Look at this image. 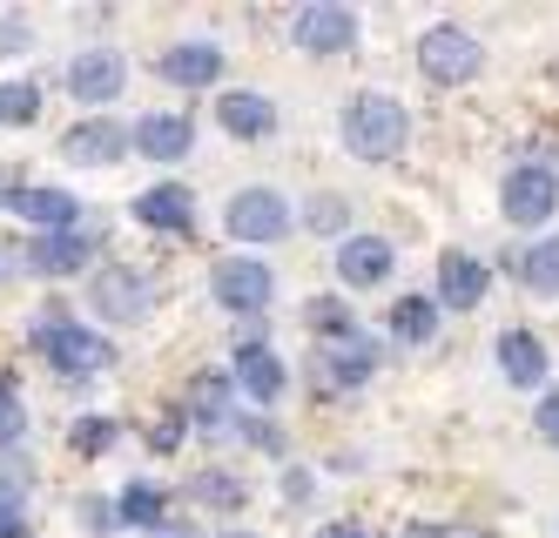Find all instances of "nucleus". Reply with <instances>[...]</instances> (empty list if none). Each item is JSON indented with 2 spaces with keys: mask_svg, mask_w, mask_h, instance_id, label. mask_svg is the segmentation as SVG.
Wrapping results in <instances>:
<instances>
[{
  "mask_svg": "<svg viewBox=\"0 0 559 538\" xmlns=\"http://www.w3.org/2000/svg\"><path fill=\"white\" fill-rule=\"evenodd\" d=\"M304 316H310V330H317V337H337V330H357V316H350V303H344V297H310V303H304Z\"/></svg>",
  "mask_w": 559,
  "mask_h": 538,
  "instance_id": "obj_29",
  "label": "nucleus"
},
{
  "mask_svg": "<svg viewBox=\"0 0 559 538\" xmlns=\"http://www.w3.org/2000/svg\"><path fill=\"white\" fill-rule=\"evenodd\" d=\"M135 223L163 229V236H182V229H195V195L182 182H155V189L135 195Z\"/></svg>",
  "mask_w": 559,
  "mask_h": 538,
  "instance_id": "obj_18",
  "label": "nucleus"
},
{
  "mask_svg": "<svg viewBox=\"0 0 559 538\" xmlns=\"http://www.w3.org/2000/svg\"><path fill=\"white\" fill-rule=\"evenodd\" d=\"M317 538H365V531H357V525H324Z\"/></svg>",
  "mask_w": 559,
  "mask_h": 538,
  "instance_id": "obj_38",
  "label": "nucleus"
},
{
  "mask_svg": "<svg viewBox=\"0 0 559 538\" xmlns=\"http://www.w3.org/2000/svg\"><path fill=\"white\" fill-rule=\"evenodd\" d=\"M27 478L14 465H0V538H27Z\"/></svg>",
  "mask_w": 559,
  "mask_h": 538,
  "instance_id": "obj_26",
  "label": "nucleus"
},
{
  "mask_svg": "<svg viewBox=\"0 0 559 538\" xmlns=\"http://www.w3.org/2000/svg\"><path fill=\"white\" fill-rule=\"evenodd\" d=\"M391 276V242L384 236H344L337 242V283L344 289H378Z\"/></svg>",
  "mask_w": 559,
  "mask_h": 538,
  "instance_id": "obj_16",
  "label": "nucleus"
},
{
  "mask_svg": "<svg viewBox=\"0 0 559 538\" xmlns=\"http://www.w3.org/2000/svg\"><path fill=\"white\" fill-rule=\"evenodd\" d=\"M34 350H41L61 378H95V370L115 363V344L102 337V330L88 323H68V316H48L41 330H34Z\"/></svg>",
  "mask_w": 559,
  "mask_h": 538,
  "instance_id": "obj_2",
  "label": "nucleus"
},
{
  "mask_svg": "<svg viewBox=\"0 0 559 538\" xmlns=\"http://www.w3.org/2000/svg\"><path fill=\"white\" fill-rule=\"evenodd\" d=\"M176 438H182V418H163V425L148 431V444H155V451H176Z\"/></svg>",
  "mask_w": 559,
  "mask_h": 538,
  "instance_id": "obj_36",
  "label": "nucleus"
},
{
  "mask_svg": "<svg viewBox=\"0 0 559 538\" xmlns=\"http://www.w3.org/2000/svg\"><path fill=\"white\" fill-rule=\"evenodd\" d=\"M344 142H350V155H365V162L405 155V142H412L405 101H391V95H378V88L350 95V108H344Z\"/></svg>",
  "mask_w": 559,
  "mask_h": 538,
  "instance_id": "obj_1",
  "label": "nucleus"
},
{
  "mask_svg": "<svg viewBox=\"0 0 559 538\" xmlns=\"http://www.w3.org/2000/svg\"><path fill=\"white\" fill-rule=\"evenodd\" d=\"M21 431H27V404H21L14 378H0V451H14V444H21Z\"/></svg>",
  "mask_w": 559,
  "mask_h": 538,
  "instance_id": "obj_31",
  "label": "nucleus"
},
{
  "mask_svg": "<svg viewBox=\"0 0 559 538\" xmlns=\"http://www.w3.org/2000/svg\"><path fill=\"white\" fill-rule=\"evenodd\" d=\"M155 68H163V81H176V88H210V81H223V48L216 40H182V48H169Z\"/></svg>",
  "mask_w": 559,
  "mask_h": 538,
  "instance_id": "obj_19",
  "label": "nucleus"
},
{
  "mask_svg": "<svg viewBox=\"0 0 559 538\" xmlns=\"http://www.w3.org/2000/svg\"><path fill=\"white\" fill-rule=\"evenodd\" d=\"M499 370L512 391H539L546 384V344L533 337V330H506L499 337Z\"/></svg>",
  "mask_w": 559,
  "mask_h": 538,
  "instance_id": "obj_20",
  "label": "nucleus"
},
{
  "mask_svg": "<svg viewBox=\"0 0 559 538\" xmlns=\"http://www.w3.org/2000/svg\"><path fill=\"white\" fill-rule=\"evenodd\" d=\"M0 48H21V27H8V21H0Z\"/></svg>",
  "mask_w": 559,
  "mask_h": 538,
  "instance_id": "obj_39",
  "label": "nucleus"
},
{
  "mask_svg": "<svg viewBox=\"0 0 559 538\" xmlns=\"http://www.w3.org/2000/svg\"><path fill=\"white\" fill-rule=\"evenodd\" d=\"M82 518H88L95 531H108V525H115V518H122V512H115L108 499H82Z\"/></svg>",
  "mask_w": 559,
  "mask_h": 538,
  "instance_id": "obj_34",
  "label": "nucleus"
},
{
  "mask_svg": "<svg viewBox=\"0 0 559 538\" xmlns=\"http://www.w3.org/2000/svg\"><path fill=\"white\" fill-rule=\"evenodd\" d=\"M304 223H310L317 236H344V229H350V202H344V195H310Z\"/></svg>",
  "mask_w": 559,
  "mask_h": 538,
  "instance_id": "obj_30",
  "label": "nucleus"
},
{
  "mask_svg": "<svg viewBox=\"0 0 559 538\" xmlns=\"http://www.w3.org/2000/svg\"><path fill=\"white\" fill-rule=\"evenodd\" d=\"M499 202H506L512 229H539L559 210V162H519L506 176V189H499Z\"/></svg>",
  "mask_w": 559,
  "mask_h": 538,
  "instance_id": "obj_4",
  "label": "nucleus"
},
{
  "mask_svg": "<svg viewBox=\"0 0 559 538\" xmlns=\"http://www.w3.org/2000/svg\"><path fill=\"white\" fill-rule=\"evenodd\" d=\"M129 129L122 121H108V115H88V121H74V129L61 135V155L68 162H82V169H108V162H122L129 155Z\"/></svg>",
  "mask_w": 559,
  "mask_h": 538,
  "instance_id": "obj_11",
  "label": "nucleus"
},
{
  "mask_svg": "<svg viewBox=\"0 0 559 538\" xmlns=\"http://www.w3.org/2000/svg\"><path fill=\"white\" fill-rule=\"evenodd\" d=\"M189 142H195L189 115H142V121H135V148H142L148 162H182Z\"/></svg>",
  "mask_w": 559,
  "mask_h": 538,
  "instance_id": "obj_22",
  "label": "nucleus"
},
{
  "mask_svg": "<svg viewBox=\"0 0 559 538\" xmlns=\"http://www.w3.org/2000/svg\"><path fill=\"white\" fill-rule=\"evenodd\" d=\"M284 499H290V505L310 499V471H290V478H284Z\"/></svg>",
  "mask_w": 559,
  "mask_h": 538,
  "instance_id": "obj_37",
  "label": "nucleus"
},
{
  "mask_svg": "<svg viewBox=\"0 0 559 538\" xmlns=\"http://www.w3.org/2000/svg\"><path fill=\"white\" fill-rule=\"evenodd\" d=\"M223 229L236 242H284L290 236V202L276 195V189H243V195H229Z\"/></svg>",
  "mask_w": 559,
  "mask_h": 538,
  "instance_id": "obj_7",
  "label": "nucleus"
},
{
  "mask_svg": "<svg viewBox=\"0 0 559 538\" xmlns=\"http://www.w3.org/2000/svg\"><path fill=\"white\" fill-rule=\"evenodd\" d=\"M519 283H526L533 297H559V242H533V250L519 256Z\"/></svg>",
  "mask_w": 559,
  "mask_h": 538,
  "instance_id": "obj_25",
  "label": "nucleus"
},
{
  "mask_svg": "<svg viewBox=\"0 0 559 538\" xmlns=\"http://www.w3.org/2000/svg\"><path fill=\"white\" fill-rule=\"evenodd\" d=\"M236 438H250L257 451H270V458H276V451H284V431H276L270 418H236Z\"/></svg>",
  "mask_w": 559,
  "mask_h": 538,
  "instance_id": "obj_33",
  "label": "nucleus"
},
{
  "mask_svg": "<svg viewBox=\"0 0 559 538\" xmlns=\"http://www.w3.org/2000/svg\"><path fill=\"white\" fill-rule=\"evenodd\" d=\"M378 370V344L365 330H337V337H317V378L331 391H357Z\"/></svg>",
  "mask_w": 559,
  "mask_h": 538,
  "instance_id": "obj_8",
  "label": "nucleus"
},
{
  "mask_svg": "<svg viewBox=\"0 0 559 538\" xmlns=\"http://www.w3.org/2000/svg\"><path fill=\"white\" fill-rule=\"evenodd\" d=\"M223 538H250V531H223Z\"/></svg>",
  "mask_w": 559,
  "mask_h": 538,
  "instance_id": "obj_41",
  "label": "nucleus"
},
{
  "mask_svg": "<svg viewBox=\"0 0 559 538\" xmlns=\"http://www.w3.org/2000/svg\"><path fill=\"white\" fill-rule=\"evenodd\" d=\"M122 81H129V61L122 55H115V48H88L82 61L68 68V95L88 101V108H102V101L122 95Z\"/></svg>",
  "mask_w": 559,
  "mask_h": 538,
  "instance_id": "obj_15",
  "label": "nucleus"
},
{
  "mask_svg": "<svg viewBox=\"0 0 559 538\" xmlns=\"http://www.w3.org/2000/svg\"><path fill=\"white\" fill-rule=\"evenodd\" d=\"M486 283H492V270L478 263L472 250H445V263H438V303L478 310V303H486Z\"/></svg>",
  "mask_w": 559,
  "mask_h": 538,
  "instance_id": "obj_17",
  "label": "nucleus"
},
{
  "mask_svg": "<svg viewBox=\"0 0 559 538\" xmlns=\"http://www.w3.org/2000/svg\"><path fill=\"white\" fill-rule=\"evenodd\" d=\"M391 337L412 344V350L431 344V337H438V303H431V297H397V303H391Z\"/></svg>",
  "mask_w": 559,
  "mask_h": 538,
  "instance_id": "obj_23",
  "label": "nucleus"
},
{
  "mask_svg": "<svg viewBox=\"0 0 559 538\" xmlns=\"http://www.w3.org/2000/svg\"><path fill=\"white\" fill-rule=\"evenodd\" d=\"M8 210H14L21 223H34L41 236L82 229V202H74L68 189H41V182H27V189H14V195H8Z\"/></svg>",
  "mask_w": 559,
  "mask_h": 538,
  "instance_id": "obj_13",
  "label": "nucleus"
},
{
  "mask_svg": "<svg viewBox=\"0 0 559 538\" xmlns=\"http://www.w3.org/2000/svg\"><path fill=\"white\" fill-rule=\"evenodd\" d=\"M189 425L203 438H236V370H195L189 384Z\"/></svg>",
  "mask_w": 559,
  "mask_h": 538,
  "instance_id": "obj_9",
  "label": "nucleus"
},
{
  "mask_svg": "<svg viewBox=\"0 0 559 538\" xmlns=\"http://www.w3.org/2000/svg\"><path fill=\"white\" fill-rule=\"evenodd\" d=\"M95 250H102V236H95V229H61V236H34V242H27V270H34V276H82Z\"/></svg>",
  "mask_w": 559,
  "mask_h": 538,
  "instance_id": "obj_12",
  "label": "nucleus"
},
{
  "mask_svg": "<svg viewBox=\"0 0 559 538\" xmlns=\"http://www.w3.org/2000/svg\"><path fill=\"white\" fill-rule=\"evenodd\" d=\"M284 357H276L270 344H263V330H250L243 344H236V384H243V397H257V404H276L284 397Z\"/></svg>",
  "mask_w": 559,
  "mask_h": 538,
  "instance_id": "obj_14",
  "label": "nucleus"
},
{
  "mask_svg": "<svg viewBox=\"0 0 559 538\" xmlns=\"http://www.w3.org/2000/svg\"><path fill=\"white\" fill-rule=\"evenodd\" d=\"M115 512H122V525H142V531L155 538V531H163V512H169V505H163V491H155V485H129Z\"/></svg>",
  "mask_w": 559,
  "mask_h": 538,
  "instance_id": "obj_27",
  "label": "nucleus"
},
{
  "mask_svg": "<svg viewBox=\"0 0 559 538\" xmlns=\"http://www.w3.org/2000/svg\"><path fill=\"white\" fill-rule=\"evenodd\" d=\"M115 438H122V425H115V418H82V425L68 431V444L82 451V458H102V451H108Z\"/></svg>",
  "mask_w": 559,
  "mask_h": 538,
  "instance_id": "obj_32",
  "label": "nucleus"
},
{
  "mask_svg": "<svg viewBox=\"0 0 559 538\" xmlns=\"http://www.w3.org/2000/svg\"><path fill=\"white\" fill-rule=\"evenodd\" d=\"M88 303H95L102 323H135V316L155 310V289H148V276H135V270H95Z\"/></svg>",
  "mask_w": 559,
  "mask_h": 538,
  "instance_id": "obj_10",
  "label": "nucleus"
},
{
  "mask_svg": "<svg viewBox=\"0 0 559 538\" xmlns=\"http://www.w3.org/2000/svg\"><path fill=\"white\" fill-rule=\"evenodd\" d=\"M210 289H216L223 310H236V316H263L270 297H276V276H270V263H257V256H223V263L210 270Z\"/></svg>",
  "mask_w": 559,
  "mask_h": 538,
  "instance_id": "obj_5",
  "label": "nucleus"
},
{
  "mask_svg": "<svg viewBox=\"0 0 559 538\" xmlns=\"http://www.w3.org/2000/svg\"><path fill=\"white\" fill-rule=\"evenodd\" d=\"M539 438H546V444H559V391L539 404Z\"/></svg>",
  "mask_w": 559,
  "mask_h": 538,
  "instance_id": "obj_35",
  "label": "nucleus"
},
{
  "mask_svg": "<svg viewBox=\"0 0 559 538\" xmlns=\"http://www.w3.org/2000/svg\"><path fill=\"white\" fill-rule=\"evenodd\" d=\"M216 121H223L236 142H263V135H276V108H270L263 95H250V88L223 95V101H216Z\"/></svg>",
  "mask_w": 559,
  "mask_h": 538,
  "instance_id": "obj_21",
  "label": "nucleus"
},
{
  "mask_svg": "<svg viewBox=\"0 0 559 538\" xmlns=\"http://www.w3.org/2000/svg\"><path fill=\"white\" fill-rule=\"evenodd\" d=\"M478 68H486V48H478L465 27L438 21V27L418 34V74L431 81V88H459V81H472Z\"/></svg>",
  "mask_w": 559,
  "mask_h": 538,
  "instance_id": "obj_3",
  "label": "nucleus"
},
{
  "mask_svg": "<svg viewBox=\"0 0 559 538\" xmlns=\"http://www.w3.org/2000/svg\"><path fill=\"white\" fill-rule=\"evenodd\" d=\"M41 115V88L34 81H0V129H27Z\"/></svg>",
  "mask_w": 559,
  "mask_h": 538,
  "instance_id": "obj_28",
  "label": "nucleus"
},
{
  "mask_svg": "<svg viewBox=\"0 0 559 538\" xmlns=\"http://www.w3.org/2000/svg\"><path fill=\"white\" fill-rule=\"evenodd\" d=\"M155 538H195V531H182V525H163V531H155Z\"/></svg>",
  "mask_w": 559,
  "mask_h": 538,
  "instance_id": "obj_40",
  "label": "nucleus"
},
{
  "mask_svg": "<svg viewBox=\"0 0 559 538\" xmlns=\"http://www.w3.org/2000/svg\"><path fill=\"white\" fill-rule=\"evenodd\" d=\"M189 499H195V505H210V512H243L250 485L236 478V471H195V478H189Z\"/></svg>",
  "mask_w": 559,
  "mask_h": 538,
  "instance_id": "obj_24",
  "label": "nucleus"
},
{
  "mask_svg": "<svg viewBox=\"0 0 559 538\" xmlns=\"http://www.w3.org/2000/svg\"><path fill=\"white\" fill-rule=\"evenodd\" d=\"M290 40H297L304 55H317V61H324V55H344L350 40H357V14L344 8V0H310V8L290 14Z\"/></svg>",
  "mask_w": 559,
  "mask_h": 538,
  "instance_id": "obj_6",
  "label": "nucleus"
}]
</instances>
